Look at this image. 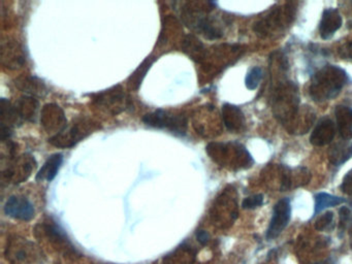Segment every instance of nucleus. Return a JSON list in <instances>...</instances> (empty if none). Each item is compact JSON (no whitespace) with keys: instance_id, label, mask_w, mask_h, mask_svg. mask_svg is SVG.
Here are the masks:
<instances>
[{"instance_id":"obj_1","label":"nucleus","mask_w":352,"mask_h":264,"mask_svg":"<svg viewBox=\"0 0 352 264\" xmlns=\"http://www.w3.org/2000/svg\"><path fill=\"white\" fill-rule=\"evenodd\" d=\"M347 82L345 70L335 65H325L313 76L309 93L313 100H329L338 96Z\"/></svg>"},{"instance_id":"obj_2","label":"nucleus","mask_w":352,"mask_h":264,"mask_svg":"<svg viewBox=\"0 0 352 264\" xmlns=\"http://www.w3.org/2000/svg\"><path fill=\"white\" fill-rule=\"evenodd\" d=\"M36 236L41 239H46L47 245H50L51 250L55 252L59 258L76 260L81 256L72 245L65 231L58 225L55 224V222L49 221L43 223L36 227Z\"/></svg>"},{"instance_id":"obj_3","label":"nucleus","mask_w":352,"mask_h":264,"mask_svg":"<svg viewBox=\"0 0 352 264\" xmlns=\"http://www.w3.org/2000/svg\"><path fill=\"white\" fill-rule=\"evenodd\" d=\"M5 256L10 264H34L42 258V251L32 241L15 236L8 241Z\"/></svg>"},{"instance_id":"obj_4","label":"nucleus","mask_w":352,"mask_h":264,"mask_svg":"<svg viewBox=\"0 0 352 264\" xmlns=\"http://www.w3.org/2000/svg\"><path fill=\"white\" fill-rule=\"evenodd\" d=\"M143 121L147 125L155 128H166L173 132L178 133H184L187 127V120L184 116L174 115L166 111H154V113H147L143 118Z\"/></svg>"},{"instance_id":"obj_5","label":"nucleus","mask_w":352,"mask_h":264,"mask_svg":"<svg viewBox=\"0 0 352 264\" xmlns=\"http://www.w3.org/2000/svg\"><path fill=\"white\" fill-rule=\"evenodd\" d=\"M292 206L287 198L279 200L274 208L273 217L267 231V239H274L283 232L289 223Z\"/></svg>"},{"instance_id":"obj_6","label":"nucleus","mask_w":352,"mask_h":264,"mask_svg":"<svg viewBox=\"0 0 352 264\" xmlns=\"http://www.w3.org/2000/svg\"><path fill=\"white\" fill-rule=\"evenodd\" d=\"M5 212L8 216L21 221H30L34 218L36 210L34 204L25 197L11 196L5 206Z\"/></svg>"},{"instance_id":"obj_7","label":"nucleus","mask_w":352,"mask_h":264,"mask_svg":"<svg viewBox=\"0 0 352 264\" xmlns=\"http://www.w3.org/2000/svg\"><path fill=\"white\" fill-rule=\"evenodd\" d=\"M342 16L336 8H327L323 12L320 24H319V33L321 38L329 39L341 28Z\"/></svg>"},{"instance_id":"obj_8","label":"nucleus","mask_w":352,"mask_h":264,"mask_svg":"<svg viewBox=\"0 0 352 264\" xmlns=\"http://www.w3.org/2000/svg\"><path fill=\"white\" fill-rule=\"evenodd\" d=\"M336 126L331 119H322L318 122L310 136V142L315 146H322L331 142L335 138Z\"/></svg>"},{"instance_id":"obj_9","label":"nucleus","mask_w":352,"mask_h":264,"mask_svg":"<svg viewBox=\"0 0 352 264\" xmlns=\"http://www.w3.org/2000/svg\"><path fill=\"white\" fill-rule=\"evenodd\" d=\"M197 251L190 245H183L164 258V264H195Z\"/></svg>"},{"instance_id":"obj_10","label":"nucleus","mask_w":352,"mask_h":264,"mask_svg":"<svg viewBox=\"0 0 352 264\" xmlns=\"http://www.w3.org/2000/svg\"><path fill=\"white\" fill-rule=\"evenodd\" d=\"M337 127L342 138L345 140L352 138V109L347 107H338L336 109Z\"/></svg>"},{"instance_id":"obj_11","label":"nucleus","mask_w":352,"mask_h":264,"mask_svg":"<svg viewBox=\"0 0 352 264\" xmlns=\"http://www.w3.org/2000/svg\"><path fill=\"white\" fill-rule=\"evenodd\" d=\"M223 121L226 128L230 131H238L245 125L244 113L234 105L226 104L222 109Z\"/></svg>"},{"instance_id":"obj_12","label":"nucleus","mask_w":352,"mask_h":264,"mask_svg":"<svg viewBox=\"0 0 352 264\" xmlns=\"http://www.w3.org/2000/svg\"><path fill=\"white\" fill-rule=\"evenodd\" d=\"M63 157L61 154H54L45 162L44 166L38 171L36 179H44L51 182L56 177L61 164H63Z\"/></svg>"},{"instance_id":"obj_13","label":"nucleus","mask_w":352,"mask_h":264,"mask_svg":"<svg viewBox=\"0 0 352 264\" xmlns=\"http://www.w3.org/2000/svg\"><path fill=\"white\" fill-rule=\"evenodd\" d=\"M352 157V144L348 142H338L331 146L329 152V161L333 165L343 164Z\"/></svg>"},{"instance_id":"obj_14","label":"nucleus","mask_w":352,"mask_h":264,"mask_svg":"<svg viewBox=\"0 0 352 264\" xmlns=\"http://www.w3.org/2000/svg\"><path fill=\"white\" fill-rule=\"evenodd\" d=\"M343 202H345V199H343V198L321 192V193H318L315 196V214H319L325 208L339 206V204H343Z\"/></svg>"},{"instance_id":"obj_15","label":"nucleus","mask_w":352,"mask_h":264,"mask_svg":"<svg viewBox=\"0 0 352 264\" xmlns=\"http://www.w3.org/2000/svg\"><path fill=\"white\" fill-rule=\"evenodd\" d=\"M263 78V70L258 66L251 68L250 72L247 74L245 85L249 90H255L258 87L259 82Z\"/></svg>"},{"instance_id":"obj_16","label":"nucleus","mask_w":352,"mask_h":264,"mask_svg":"<svg viewBox=\"0 0 352 264\" xmlns=\"http://www.w3.org/2000/svg\"><path fill=\"white\" fill-rule=\"evenodd\" d=\"M263 204V194L249 196V197L245 198L244 201L242 202L243 208H245V210H252V208H258V206H261Z\"/></svg>"},{"instance_id":"obj_17","label":"nucleus","mask_w":352,"mask_h":264,"mask_svg":"<svg viewBox=\"0 0 352 264\" xmlns=\"http://www.w3.org/2000/svg\"><path fill=\"white\" fill-rule=\"evenodd\" d=\"M333 212H327L325 214H321L318 217L316 222H315V229L318 231L324 230L327 228L329 224L333 222Z\"/></svg>"},{"instance_id":"obj_18","label":"nucleus","mask_w":352,"mask_h":264,"mask_svg":"<svg viewBox=\"0 0 352 264\" xmlns=\"http://www.w3.org/2000/svg\"><path fill=\"white\" fill-rule=\"evenodd\" d=\"M341 191L347 195L352 196V169L344 177L341 184Z\"/></svg>"},{"instance_id":"obj_19","label":"nucleus","mask_w":352,"mask_h":264,"mask_svg":"<svg viewBox=\"0 0 352 264\" xmlns=\"http://www.w3.org/2000/svg\"><path fill=\"white\" fill-rule=\"evenodd\" d=\"M152 61L149 62V59L146 60L145 62H144L143 64H142L141 66H140L139 69L137 70V72H135V74H133V78H137V82L140 85V82H142V80H143L144 76H145L146 72H147V70L149 69L150 66H151Z\"/></svg>"},{"instance_id":"obj_20","label":"nucleus","mask_w":352,"mask_h":264,"mask_svg":"<svg viewBox=\"0 0 352 264\" xmlns=\"http://www.w3.org/2000/svg\"><path fill=\"white\" fill-rule=\"evenodd\" d=\"M350 210L347 208V206H343V208H341V210H340V226L345 227V225L347 224L348 221H349L350 219Z\"/></svg>"},{"instance_id":"obj_21","label":"nucleus","mask_w":352,"mask_h":264,"mask_svg":"<svg viewBox=\"0 0 352 264\" xmlns=\"http://www.w3.org/2000/svg\"><path fill=\"white\" fill-rule=\"evenodd\" d=\"M340 55L344 59L352 60V43H346L340 49Z\"/></svg>"},{"instance_id":"obj_22","label":"nucleus","mask_w":352,"mask_h":264,"mask_svg":"<svg viewBox=\"0 0 352 264\" xmlns=\"http://www.w3.org/2000/svg\"><path fill=\"white\" fill-rule=\"evenodd\" d=\"M197 241H199V243H201V245H207V243L208 241H209L210 239L209 233H208L207 231L205 230H199L197 232Z\"/></svg>"},{"instance_id":"obj_23","label":"nucleus","mask_w":352,"mask_h":264,"mask_svg":"<svg viewBox=\"0 0 352 264\" xmlns=\"http://www.w3.org/2000/svg\"><path fill=\"white\" fill-rule=\"evenodd\" d=\"M315 264H329V263L327 261H324V262H319V263H315Z\"/></svg>"},{"instance_id":"obj_24","label":"nucleus","mask_w":352,"mask_h":264,"mask_svg":"<svg viewBox=\"0 0 352 264\" xmlns=\"http://www.w3.org/2000/svg\"><path fill=\"white\" fill-rule=\"evenodd\" d=\"M351 4H352V2H351Z\"/></svg>"}]
</instances>
